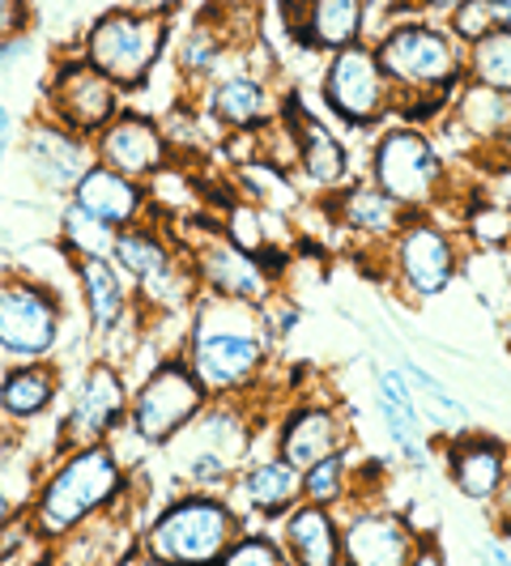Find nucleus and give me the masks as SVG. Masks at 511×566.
<instances>
[{"label": "nucleus", "mask_w": 511, "mask_h": 566, "mask_svg": "<svg viewBox=\"0 0 511 566\" xmlns=\"http://www.w3.org/2000/svg\"><path fill=\"white\" fill-rule=\"evenodd\" d=\"M128 490V469L115 452L112 439L85 443V448H60L48 473L34 482V494L27 503L30 533L48 545L64 541L90 524L94 515L112 511Z\"/></svg>", "instance_id": "1"}, {"label": "nucleus", "mask_w": 511, "mask_h": 566, "mask_svg": "<svg viewBox=\"0 0 511 566\" xmlns=\"http://www.w3.org/2000/svg\"><path fill=\"white\" fill-rule=\"evenodd\" d=\"M273 337L264 333L260 307L200 294L192 312V333L184 340V358L209 388V397H239L252 392L269 367Z\"/></svg>", "instance_id": "2"}, {"label": "nucleus", "mask_w": 511, "mask_h": 566, "mask_svg": "<svg viewBox=\"0 0 511 566\" xmlns=\"http://www.w3.org/2000/svg\"><path fill=\"white\" fill-rule=\"evenodd\" d=\"M371 48L397 90V112L405 124L444 112L448 98L465 85V48L448 27H435L426 18H400Z\"/></svg>", "instance_id": "3"}, {"label": "nucleus", "mask_w": 511, "mask_h": 566, "mask_svg": "<svg viewBox=\"0 0 511 566\" xmlns=\"http://www.w3.org/2000/svg\"><path fill=\"white\" fill-rule=\"evenodd\" d=\"M239 533H243V520H239V511L230 507L227 494H218V490H184L149 520V528L137 537L142 549L133 558L175 566L218 563Z\"/></svg>", "instance_id": "4"}, {"label": "nucleus", "mask_w": 511, "mask_h": 566, "mask_svg": "<svg viewBox=\"0 0 511 566\" xmlns=\"http://www.w3.org/2000/svg\"><path fill=\"white\" fill-rule=\"evenodd\" d=\"M170 43V18H149L128 4H112L90 18L82 30V56L112 77L124 94H137L149 85L154 69L163 64Z\"/></svg>", "instance_id": "5"}, {"label": "nucleus", "mask_w": 511, "mask_h": 566, "mask_svg": "<svg viewBox=\"0 0 511 566\" xmlns=\"http://www.w3.org/2000/svg\"><path fill=\"white\" fill-rule=\"evenodd\" d=\"M209 388L197 379V370L188 367L184 354L163 358L158 367L137 384V392L128 400V418L124 430L142 443V448H167L184 426L197 418L209 405Z\"/></svg>", "instance_id": "6"}, {"label": "nucleus", "mask_w": 511, "mask_h": 566, "mask_svg": "<svg viewBox=\"0 0 511 566\" xmlns=\"http://www.w3.org/2000/svg\"><path fill=\"white\" fill-rule=\"evenodd\" d=\"M64 340V303L43 277H30L18 269L0 273V358L30 363V358H56Z\"/></svg>", "instance_id": "7"}, {"label": "nucleus", "mask_w": 511, "mask_h": 566, "mask_svg": "<svg viewBox=\"0 0 511 566\" xmlns=\"http://www.w3.org/2000/svg\"><path fill=\"white\" fill-rule=\"evenodd\" d=\"M371 184H379L409 213H426L448 188V163L418 124H388L371 149Z\"/></svg>", "instance_id": "8"}, {"label": "nucleus", "mask_w": 511, "mask_h": 566, "mask_svg": "<svg viewBox=\"0 0 511 566\" xmlns=\"http://www.w3.org/2000/svg\"><path fill=\"white\" fill-rule=\"evenodd\" d=\"M320 98L345 128H375L388 115H397V90L388 82L375 48L363 39L328 52L324 77H320Z\"/></svg>", "instance_id": "9"}, {"label": "nucleus", "mask_w": 511, "mask_h": 566, "mask_svg": "<svg viewBox=\"0 0 511 566\" xmlns=\"http://www.w3.org/2000/svg\"><path fill=\"white\" fill-rule=\"evenodd\" d=\"M119 107H124V90L112 77H103L85 56L52 60V73L43 82V103H39L43 115L94 142L119 115Z\"/></svg>", "instance_id": "10"}, {"label": "nucleus", "mask_w": 511, "mask_h": 566, "mask_svg": "<svg viewBox=\"0 0 511 566\" xmlns=\"http://www.w3.org/2000/svg\"><path fill=\"white\" fill-rule=\"evenodd\" d=\"M128 400H133V388H128L124 370L115 367L112 358H94L82 379H77L64 413H60L56 452L60 448L103 443V439L119 434L124 418H128Z\"/></svg>", "instance_id": "11"}, {"label": "nucleus", "mask_w": 511, "mask_h": 566, "mask_svg": "<svg viewBox=\"0 0 511 566\" xmlns=\"http://www.w3.org/2000/svg\"><path fill=\"white\" fill-rule=\"evenodd\" d=\"M384 252H388V269H393L397 285L414 298H439L456 282V269H460L456 239L426 213H414L388 239Z\"/></svg>", "instance_id": "12"}, {"label": "nucleus", "mask_w": 511, "mask_h": 566, "mask_svg": "<svg viewBox=\"0 0 511 566\" xmlns=\"http://www.w3.org/2000/svg\"><path fill=\"white\" fill-rule=\"evenodd\" d=\"M22 158H27V170L43 192L69 197L85 175V167L94 163V142L39 112L22 133Z\"/></svg>", "instance_id": "13"}, {"label": "nucleus", "mask_w": 511, "mask_h": 566, "mask_svg": "<svg viewBox=\"0 0 511 566\" xmlns=\"http://www.w3.org/2000/svg\"><path fill=\"white\" fill-rule=\"evenodd\" d=\"M188 255L197 264V277L205 294L234 298V303H248V307H260V303L273 298V277L264 273V264L243 252V248H234L218 227L209 230L200 243H192Z\"/></svg>", "instance_id": "14"}, {"label": "nucleus", "mask_w": 511, "mask_h": 566, "mask_svg": "<svg viewBox=\"0 0 511 566\" xmlns=\"http://www.w3.org/2000/svg\"><path fill=\"white\" fill-rule=\"evenodd\" d=\"M414 524L388 507H363L341 520V563L345 566H409L418 545Z\"/></svg>", "instance_id": "15"}, {"label": "nucleus", "mask_w": 511, "mask_h": 566, "mask_svg": "<svg viewBox=\"0 0 511 566\" xmlns=\"http://www.w3.org/2000/svg\"><path fill=\"white\" fill-rule=\"evenodd\" d=\"M94 158L145 184L154 170H163L175 158V149H170L167 133H163L158 119L119 107V115L94 137Z\"/></svg>", "instance_id": "16"}, {"label": "nucleus", "mask_w": 511, "mask_h": 566, "mask_svg": "<svg viewBox=\"0 0 511 566\" xmlns=\"http://www.w3.org/2000/svg\"><path fill=\"white\" fill-rule=\"evenodd\" d=\"M290 39L307 52H337L367 30V0H278Z\"/></svg>", "instance_id": "17"}, {"label": "nucleus", "mask_w": 511, "mask_h": 566, "mask_svg": "<svg viewBox=\"0 0 511 566\" xmlns=\"http://www.w3.org/2000/svg\"><path fill=\"white\" fill-rule=\"evenodd\" d=\"M278 119L290 128L294 137V167L303 170V179L320 188V192H333L341 184H350V149L341 145V137L320 124L312 112H303L299 98H285V107H278Z\"/></svg>", "instance_id": "18"}, {"label": "nucleus", "mask_w": 511, "mask_h": 566, "mask_svg": "<svg viewBox=\"0 0 511 566\" xmlns=\"http://www.w3.org/2000/svg\"><path fill=\"white\" fill-rule=\"evenodd\" d=\"M350 448V422L328 400H303L290 409V418L278 426V455L294 464L299 473L333 452Z\"/></svg>", "instance_id": "19"}, {"label": "nucleus", "mask_w": 511, "mask_h": 566, "mask_svg": "<svg viewBox=\"0 0 511 566\" xmlns=\"http://www.w3.org/2000/svg\"><path fill=\"white\" fill-rule=\"evenodd\" d=\"M328 213H333V227H337L341 234H354V239L375 243V248H388V239L414 218L400 200H393L379 184H371V179L333 188Z\"/></svg>", "instance_id": "20"}, {"label": "nucleus", "mask_w": 511, "mask_h": 566, "mask_svg": "<svg viewBox=\"0 0 511 566\" xmlns=\"http://www.w3.org/2000/svg\"><path fill=\"white\" fill-rule=\"evenodd\" d=\"M230 507L255 520H282L285 511L303 499V473L294 464H285L282 455L273 452L269 460H255L243 473H234L227 485Z\"/></svg>", "instance_id": "21"}, {"label": "nucleus", "mask_w": 511, "mask_h": 566, "mask_svg": "<svg viewBox=\"0 0 511 566\" xmlns=\"http://www.w3.org/2000/svg\"><path fill=\"white\" fill-rule=\"evenodd\" d=\"M69 264H73V277H77V294H82L90 333L98 340L115 337L119 324L133 315L128 277L115 269L112 255H82V260H69Z\"/></svg>", "instance_id": "22"}, {"label": "nucleus", "mask_w": 511, "mask_h": 566, "mask_svg": "<svg viewBox=\"0 0 511 566\" xmlns=\"http://www.w3.org/2000/svg\"><path fill=\"white\" fill-rule=\"evenodd\" d=\"M64 200H77L82 209H90V213L103 218V222H112L115 230L149 218V192H145L142 179H133V175H124V170H112L107 163H98V158L85 167V175L77 179V188Z\"/></svg>", "instance_id": "23"}, {"label": "nucleus", "mask_w": 511, "mask_h": 566, "mask_svg": "<svg viewBox=\"0 0 511 566\" xmlns=\"http://www.w3.org/2000/svg\"><path fill=\"white\" fill-rule=\"evenodd\" d=\"M64 375L52 358H30V363H9L0 370V422L30 426L56 409Z\"/></svg>", "instance_id": "24"}, {"label": "nucleus", "mask_w": 511, "mask_h": 566, "mask_svg": "<svg viewBox=\"0 0 511 566\" xmlns=\"http://www.w3.org/2000/svg\"><path fill=\"white\" fill-rule=\"evenodd\" d=\"M444 464H448V478L452 485L473 499V503H486L503 490V478H508V448L490 434H452L448 448H444Z\"/></svg>", "instance_id": "25"}, {"label": "nucleus", "mask_w": 511, "mask_h": 566, "mask_svg": "<svg viewBox=\"0 0 511 566\" xmlns=\"http://www.w3.org/2000/svg\"><path fill=\"white\" fill-rule=\"evenodd\" d=\"M290 566H341V524L333 507L299 499L282 515V537Z\"/></svg>", "instance_id": "26"}, {"label": "nucleus", "mask_w": 511, "mask_h": 566, "mask_svg": "<svg viewBox=\"0 0 511 566\" xmlns=\"http://www.w3.org/2000/svg\"><path fill=\"white\" fill-rule=\"evenodd\" d=\"M278 107H282L278 94L260 77H252V73H230V77L209 85V94H205V112H209L213 124H222L227 133H234V128H260V124L278 119Z\"/></svg>", "instance_id": "27"}, {"label": "nucleus", "mask_w": 511, "mask_h": 566, "mask_svg": "<svg viewBox=\"0 0 511 566\" xmlns=\"http://www.w3.org/2000/svg\"><path fill=\"white\" fill-rule=\"evenodd\" d=\"M379 418L388 426L393 443H397L409 464H423V413L418 397L409 392V379L400 370H379Z\"/></svg>", "instance_id": "28"}, {"label": "nucleus", "mask_w": 511, "mask_h": 566, "mask_svg": "<svg viewBox=\"0 0 511 566\" xmlns=\"http://www.w3.org/2000/svg\"><path fill=\"white\" fill-rule=\"evenodd\" d=\"M234 43L239 39L227 30V18H218V9H209V13H200L197 22L184 30V39L175 48V69L188 82H205L222 64V56H227Z\"/></svg>", "instance_id": "29"}, {"label": "nucleus", "mask_w": 511, "mask_h": 566, "mask_svg": "<svg viewBox=\"0 0 511 566\" xmlns=\"http://www.w3.org/2000/svg\"><path fill=\"white\" fill-rule=\"evenodd\" d=\"M56 230H60V248H64L69 260H82V255H112L115 227L103 222V218H94L77 200H64V205H60Z\"/></svg>", "instance_id": "30"}, {"label": "nucleus", "mask_w": 511, "mask_h": 566, "mask_svg": "<svg viewBox=\"0 0 511 566\" xmlns=\"http://www.w3.org/2000/svg\"><path fill=\"white\" fill-rule=\"evenodd\" d=\"M465 82L511 94V27L494 30V34L465 48Z\"/></svg>", "instance_id": "31"}, {"label": "nucleus", "mask_w": 511, "mask_h": 566, "mask_svg": "<svg viewBox=\"0 0 511 566\" xmlns=\"http://www.w3.org/2000/svg\"><path fill=\"white\" fill-rule=\"evenodd\" d=\"M503 27H511V0H456L448 9V30L460 48H469Z\"/></svg>", "instance_id": "32"}, {"label": "nucleus", "mask_w": 511, "mask_h": 566, "mask_svg": "<svg viewBox=\"0 0 511 566\" xmlns=\"http://www.w3.org/2000/svg\"><path fill=\"white\" fill-rule=\"evenodd\" d=\"M354 494V464H350V448L333 452L324 460H315L303 469V499L324 503V507H337Z\"/></svg>", "instance_id": "33"}, {"label": "nucleus", "mask_w": 511, "mask_h": 566, "mask_svg": "<svg viewBox=\"0 0 511 566\" xmlns=\"http://www.w3.org/2000/svg\"><path fill=\"white\" fill-rule=\"evenodd\" d=\"M218 563L227 566H290L285 558V545L278 537H269V533H239V537L227 545V554L218 558Z\"/></svg>", "instance_id": "34"}, {"label": "nucleus", "mask_w": 511, "mask_h": 566, "mask_svg": "<svg viewBox=\"0 0 511 566\" xmlns=\"http://www.w3.org/2000/svg\"><path fill=\"white\" fill-rule=\"evenodd\" d=\"M469 230H473V239H482V243H508L511 239V205H490V200H478L473 205V213H469Z\"/></svg>", "instance_id": "35"}, {"label": "nucleus", "mask_w": 511, "mask_h": 566, "mask_svg": "<svg viewBox=\"0 0 511 566\" xmlns=\"http://www.w3.org/2000/svg\"><path fill=\"white\" fill-rule=\"evenodd\" d=\"M30 30H34V4L30 0H0V43L27 39Z\"/></svg>", "instance_id": "36"}, {"label": "nucleus", "mask_w": 511, "mask_h": 566, "mask_svg": "<svg viewBox=\"0 0 511 566\" xmlns=\"http://www.w3.org/2000/svg\"><path fill=\"white\" fill-rule=\"evenodd\" d=\"M119 4H128L137 13H149V18H175L184 9V0H119Z\"/></svg>", "instance_id": "37"}, {"label": "nucleus", "mask_w": 511, "mask_h": 566, "mask_svg": "<svg viewBox=\"0 0 511 566\" xmlns=\"http://www.w3.org/2000/svg\"><path fill=\"white\" fill-rule=\"evenodd\" d=\"M22 511H27V503H22V499H18L9 485L0 482V533H4V528H9V524L22 515Z\"/></svg>", "instance_id": "38"}, {"label": "nucleus", "mask_w": 511, "mask_h": 566, "mask_svg": "<svg viewBox=\"0 0 511 566\" xmlns=\"http://www.w3.org/2000/svg\"><path fill=\"white\" fill-rule=\"evenodd\" d=\"M9 145H13V112H9V103L0 98V167H4V158H9Z\"/></svg>", "instance_id": "39"}, {"label": "nucleus", "mask_w": 511, "mask_h": 566, "mask_svg": "<svg viewBox=\"0 0 511 566\" xmlns=\"http://www.w3.org/2000/svg\"><path fill=\"white\" fill-rule=\"evenodd\" d=\"M414 9H426V13H448L456 0H409Z\"/></svg>", "instance_id": "40"}, {"label": "nucleus", "mask_w": 511, "mask_h": 566, "mask_svg": "<svg viewBox=\"0 0 511 566\" xmlns=\"http://www.w3.org/2000/svg\"><path fill=\"white\" fill-rule=\"evenodd\" d=\"M508 205H511V179H508Z\"/></svg>", "instance_id": "41"}]
</instances>
